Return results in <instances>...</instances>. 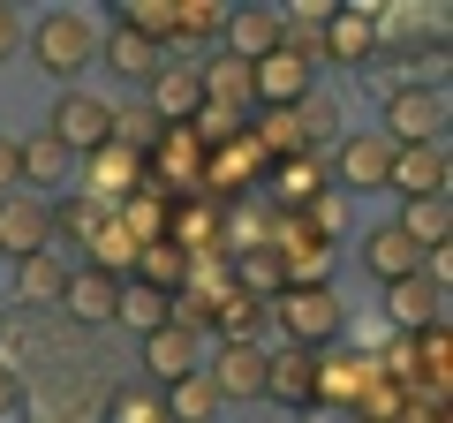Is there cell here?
Here are the masks:
<instances>
[{"mask_svg":"<svg viewBox=\"0 0 453 423\" xmlns=\"http://www.w3.org/2000/svg\"><path fill=\"white\" fill-rule=\"evenodd\" d=\"M23 46H31L38 76L76 83L83 68H98V23H91V16H76V8H53L38 31H23Z\"/></svg>","mask_w":453,"mask_h":423,"instance_id":"1","label":"cell"},{"mask_svg":"<svg viewBox=\"0 0 453 423\" xmlns=\"http://www.w3.org/2000/svg\"><path fill=\"white\" fill-rule=\"evenodd\" d=\"M265 318H280L288 348H310V356L340 348V326H348V310H340L333 288H280L273 303H265Z\"/></svg>","mask_w":453,"mask_h":423,"instance_id":"2","label":"cell"},{"mask_svg":"<svg viewBox=\"0 0 453 423\" xmlns=\"http://www.w3.org/2000/svg\"><path fill=\"white\" fill-rule=\"evenodd\" d=\"M393 151H401V144H393L386 129H356V136H340V144H333V174H325V181H333L340 196L386 189V181H393Z\"/></svg>","mask_w":453,"mask_h":423,"instance_id":"3","label":"cell"},{"mask_svg":"<svg viewBox=\"0 0 453 423\" xmlns=\"http://www.w3.org/2000/svg\"><path fill=\"white\" fill-rule=\"evenodd\" d=\"M386 136L393 144H446V83H401L386 98Z\"/></svg>","mask_w":453,"mask_h":423,"instance_id":"4","label":"cell"},{"mask_svg":"<svg viewBox=\"0 0 453 423\" xmlns=\"http://www.w3.org/2000/svg\"><path fill=\"white\" fill-rule=\"evenodd\" d=\"M371 378H378V356H371V348H325V356H318V408L356 416V401L371 393ZM318 408H310V416H318Z\"/></svg>","mask_w":453,"mask_h":423,"instance_id":"5","label":"cell"},{"mask_svg":"<svg viewBox=\"0 0 453 423\" xmlns=\"http://www.w3.org/2000/svg\"><path fill=\"white\" fill-rule=\"evenodd\" d=\"M250 91H257V106H265V114H288V106H303V98L318 91V68H310V61H295L288 46H273L265 61H250Z\"/></svg>","mask_w":453,"mask_h":423,"instance_id":"6","label":"cell"},{"mask_svg":"<svg viewBox=\"0 0 453 423\" xmlns=\"http://www.w3.org/2000/svg\"><path fill=\"white\" fill-rule=\"evenodd\" d=\"M38 250H53V204L46 196H31V189H16V196H0V258H38Z\"/></svg>","mask_w":453,"mask_h":423,"instance_id":"7","label":"cell"},{"mask_svg":"<svg viewBox=\"0 0 453 423\" xmlns=\"http://www.w3.org/2000/svg\"><path fill=\"white\" fill-rule=\"evenodd\" d=\"M144 189V151H121V144H98V151H83V196L91 204H129V196Z\"/></svg>","mask_w":453,"mask_h":423,"instance_id":"8","label":"cell"},{"mask_svg":"<svg viewBox=\"0 0 453 423\" xmlns=\"http://www.w3.org/2000/svg\"><path fill=\"white\" fill-rule=\"evenodd\" d=\"M204 378L219 401H265V348L257 341H219L204 356Z\"/></svg>","mask_w":453,"mask_h":423,"instance_id":"9","label":"cell"},{"mask_svg":"<svg viewBox=\"0 0 453 423\" xmlns=\"http://www.w3.org/2000/svg\"><path fill=\"white\" fill-rule=\"evenodd\" d=\"M257 174H273V159H265V144L250 129L204 151V196H234V189H250Z\"/></svg>","mask_w":453,"mask_h":423,"instance_id":"10","label":"cell"},{"mask_svg":"<svg viewBox=\"0 0 453 423\" xmlns=\"http://www.w3.org/2000/svg\"><path fill=\"white\" fill-rule=\"evenodd\" d=\"M144 386H181V378H196L204 371V341H196L189 326H159V333H144Z\"/></svg>","mask_w":453,"mask_h":423,"instance_id":"11","label":"cell"},{"mask_svg":"<svg viewBox=\"0 0 453 423\" xmlns=\"http://www.w3.org/2000/svg\"><path fill=\"white\" fill-rule=\"evenodd\" d=\"M46 136L68 151V159H76V151H98V144H106V98H91V91H61V98H53Z\"/></svg>","mask_w":453,"mask_h":423,"instance_id":"12","label":"cell"},{"mask_svg":"<svg viewBox=\"0 0 453 423\" xmlns=\"http://www.w3.org/2000/svg\"><path fill=\"white\" fill-rule=\"evenodd\" d=\"M265 401L310 416V408H318V356H310V348H280V356H265Z\"/></svg>","mask_w":453,"mask_h":423,"instance_id":"13","label":"cell"},{"mask_svg":"<svg viewBox=\"0 0 453 423\" xmlns=\"http://www.w3.org/2000/svg\"><path fill=\"white\" fill-rule=\"evenodd\" d=\"M446 144H401L393 151V181L386 189L401 196V204H423V196H446Z\"/></svg>","mask_w":453,"mask_h":423,"instance_id":"14","label":"cell"},{"mask_svg":"<svg viewBox=\"0 0 453 423\" xmlns=\"http://www.w3.org/2000/svg\"><path fill=\"white\" fill-rule=\"evenodd\" d=\"M378 53V8H348V0H333V16H325V61H348V68H363Z\"/></svg>","mask_w":453,"mask_h":423,"instance_id":"15","label":"cell"},{"mask_svg":"<svg viewBox=\"0 0 453 423\" xmlns=\"http://www.w3.org/2000/svg\"><path fill=\"white\" fill-rule=\"evenodd\" d=\"M144 106H151V121H189L196 106H204V83H196V61H174V53H166V68L144 83Z\"/></svg>","mask_w":453,"mask_h":423,"instance_id":"16","label":"cell"},{"mask_svg":"<svg viewBox=\"0 0 453 423\" xmlns=\"http://www.w3.org/2000/svg\"><path fill=\"white\" fill-rule=\"evenodd\" d=\"M61 310L76 318V326H113V318H121V280H113V273H91V265H83V273H68Z\"/></svg>","mask_w":453,"mask_h":423,"instance_id":"17","label":"cell"},{"mask_svg":"<svg viewBox=\"0 0 453 423\" xmlns=\"http://www.w3.org/2000/svg\"><path fill=\"white\" fill-rule=\"evenodd\" d=\"M98 61H106L121 83H136V91H144V83L166 68V46H151V38H136V31H121V23H113V31H98Z\"/></svg>","mask_w":453,"mask_h":423,"instance_id":"18","label":"cell"},{"mask_svg":"<svg viewBox=\"0 0 453 423\" xmlns=\"http://www.w3.org/2000/svg\"><path fill=\"white\" fill-rule=\"evenodd\" d=\"M219 46L234 53V61H265V53L280 46V8H226Z\"/></svg>","mask_w":453,"mask_h":423,"instance_id":"19","label":"cell"},{"mask_svg":"<svg viewBox=\"0 0 453 423\" xmlns=\"http://www.w3.org/2000/svg\"><path fill=\"white\" fill-rule=\"evenodd\" d=\"M386 310H393V326H401V333L446 326V288H431L423 273H408V280H393V288H386Z\"/></svg>","mask_w":453,"mask_h":423,"instance_id":"20","label":"cell"},{"mask_svg":"<svg viewBox=\"0 0 453 423\" xmlns=\"http://www.w3.org/2000/svg\"><path fill=\"white\" fill-rule=\"evenodd\" d=\"M196 83H204V106H226V114H250V106H257V91H250V61H234V53L196 61Z\"/></svg>","mask_w":453,"mask_h":423,"instance_id":"21","label":"cell"},{"mask_svg":"<svg viewBox=\"0 0 453 423\" xmlns=\"http://www.w3.org/2000/svg\"><path fill=\"white\" fill-rule=\"evenodd\" d=\"M363 265H371V273H378V280L393 288V280L423 273V250H416V242H408V235H401V227L386 219V227H371V235H363Z\"/></svg>","mask_w":453,"mask_h":423,"instance_id":"22","label":"cell"},{"mask_svg":"<svg viewBox=\"0 0 453 423\" xmlns=\"http://www.w3.org/2000/svg\"><path fill=\"white\" fill-rule=\"evenodd\" d=\"M318 189H333L318 151H303V159H273V204H280V212H303Z\"/></svg>","mask_w":453,"mask_h":423,"instance_id":"23","label":"cell"},{"mask_svg":"<svg viewBox=\"0 0 453 423\" xmlns=\"http://www.w3.org/2000/svg\"><path fill=\"white\" fill-rule=\"evenodd\" d=\"M129 280H136V288H159V295H181V288H189V258H181L174 242H151V250H136Z\"/></svg>","mask_w":453,"mask_h":423,"instance_id":"24","label":"cell"},{"mask_svg":"<svg viewBox=\"0 0 453 423\" xmlns=\"http://www.w3.org/2000/svg\"><path fill=\"white\" fill-rule=\"evenodd\" d=\"M61 288H68V265H61V250H38V258H23L16 265V303H61Z\"/></svg>","mask_w":453,"mask_h":423,"instance_id":"25","label":"cell"},{"mask_svg":"<svg viewBox=\"0 0 453 423\" xmlns=\"http://www.w3.org/2000/svg\"><path fill=\"white\" fill-rule=\"evenodd\" d=\"M393 227H401L416 250H446V235H453V204H446V196H423V204H401V219H393Z\"/></svg>","mask_w":453,"mask_h":423,"instance_id":"26","label":"cell"},{"mask_svg":"<svg viewBox=\"0 0 453 423\" xmlns=\"http://www.w3.org/2000/svg\"><path fill=\"white\" fill-rule=\"evenodd\" d=\"M288 129H295V144H303V151H318V144H340V106L310 91L303 106H288Z\"/></svg>","mask_w":453,"mask_h":423,"instance_id":"27","label":"cell"},{"mask_svg":"<svg viewBox=\"0 0 453 423\" xmlns=\"http://www.w3.org/2000/svg\"><path fill=\"white\" fill-rule=\"evenodd\" d=\"M159 401H166V423H211V416L226 408L219 393H211V378H204V371H196V378H181V386H166Z\"/></svg>","mask_w":453,"mask_h":423,"instance_id":"28","label":"cell"},{"mask_svg":"<svg viewBox=\"0 0 453 423\" xmlns=\"http://www.w3.org/2000/svg\"><path fill=\"white\" fill-rule=\"evenodd\" d=\"M211 333H219V341H257V333H265V303L242 295V288H226L219 310H211Z\"/></svg>","mask_w":453,"mask_h":423,"instance_id":"29","label":"cell"},{"mask_svg":"<svg viewBox=\"0 0 453 423\" xmlns=\"http://www.w3.org/2000/svg\"><path fill=\"white\" fill-rule=\"evenodd\" d=\"M226 23L219 0H174V31H166V46H211Z\"/></svg>","mask_w":453,"mask_h":423,"instance_id":"30","label":"cell"},{"mask_svg":"<svg viewBox=\"0 0 453 423\" xmlns=\"http://www.w3.org/2000/svg\"><path fill=\"white\" fill-rule=\"evenodd\" d=\"M121 326H136V333H159V326H174V295L121 280Z\"/></svg>","mask_w":453,"mask_h":423,"instance_id":"31","label":"cell"},{"mask_svg":"<svg viewBox=\"0 0 453 423\" xmlns=\"http://www.w3.org/2000/svg\"><path fill=\"white\" fill-rule=\"evenodd\" d=\"M295 219H303V227L318 235V242H340V235H348V219H356V196H340V189H318L303 212H295Z\"/></svg>","mask_w":453,"mask_h":423,"instance_id":"32","label":"cell"},{"mask_svg":"<svg viewBox=\"0 0 453 423\" xmlns=\"http://www.w3.org/2000/svg\"><path fill=\"white\" fill-rule=\"evenodd\" d=\"M83 250H91V273H113V280H121V273H129V265H136V235L121 227L113 212H106V227H98V235H91V242H83Z\"/></svg>","mask_w":453,"mask_h":423,"instance_id":"33","label":"cell"},{"mask_svg":"<svg viewBox=\"0 0 453 423\" xmlns=\"http://www.w3.org/2000/svg\"><path fill=\"white\" fill-rule=\"evenodd\" d=\"M16 151H23V181H31V189H61V174H68V151L53 144L46 129H38V136H23Z\"/></svg>","mask_w":453,"mask_h":423,"instance_id":"34","label":"cell"},{"mask_svg":"<svg viewBox=\"0 0 453 423\" xmlns=\"http://www.w3.org/2000/svg\"><path fill=\"white\" fill-rule=\"evenodd\" d=\"M106 423H166L159 386H121V393L106 401Z\"/></svg>","mask_w":453,"mask_h":423,"instance_id":"35","label":"cell"},{"mask_svg":"<svg viewBox=\"0 0 453 423\" xmlns=\"http://www.w3.org/2000/svg\"><path fill=\"white\" fill-rule=\"evenodd\" d=\"M98 227H106V204H91V196H61L53 204V235H68V242H91Z\"/></svg>","mask_w":453,"mask_h":423,"instance_id":"36","label":"cell"},{"mask_svg":"<svg viewBox=\"0 0 453 423\" xmlns=\"http://www.w3.org/2000/svg\"><path fill=\"white\" fill-rule=\"evenodd\" d=\"M23 189V151H16V136H0V196H16Z\"/></svg>","mask_w":453,"mask_h":423,"instance_id":"37","label":"cell"},{"mask_svg":"<svg viewBox=\"0 0 453 423\" xmlns=\"http://www.w3.org/2000/svg\"><path fill=\"white\" fill-rule=\"evenodd\" d=\"M8 408H23V371H8V363H0V416H8Z\"/></svg>","mask_w":453,"mask_h":423,"instance_id":"38","label":"cell"},{"mask_svg":"<svg viewBox=\"0 0 453 423\" xmlns=\"http://www.w3.org/2000/svg\"><path fill=\"white\" fill-rule=\"evenodd\" d=\"M23 46V23H16V8H0V61Z\"/></svg>","mask_w":453,"mask_h":423,"instance_id":"39","label":"cell"},{"mask_svg":"<svg viewBox=\"0 0 453 423\" xmlns=\"http://www.w3.org/2000/svg\"><path fill=\"white\" fill-rule=\"evenodd\" d=\"M303 423H356V416H303Z\"/></svg>","mask_w":453,"mask_h":423,"instance_id":"40","label":"cell"}]
</instances>
